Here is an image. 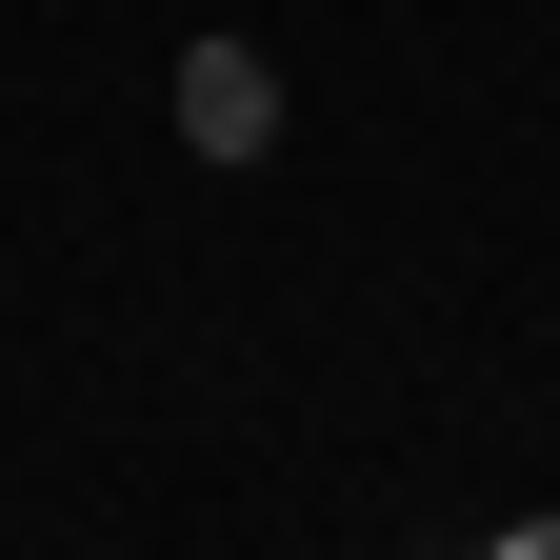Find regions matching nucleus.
Wrapping results in <instances>:
<instances>
[{
    "label": "nucleus",
    "instance_id": "nucleus-1",
    "mask_svg": "<svg viewBox=\"0 0 560 560\" xmlns=\"http://www.w3.org/2000/svg\"><path fill=\"white\" fill-rule=\"evenodd\" d=\"M180 140H200V161H260V140H280V60L260 40H200L180 60Z\"/></svg>",
    "mask_w": 560,
    "mask_h": 560
}]
</instances>
